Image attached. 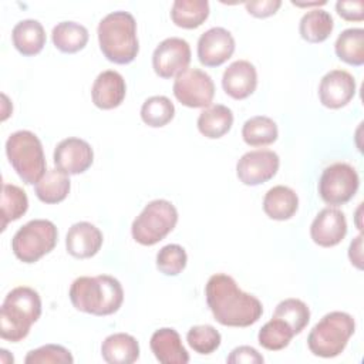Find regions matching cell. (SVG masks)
I'll use <instances>...</instances> for the list:
<instances>
[{
    "mask_svg": "<svg viewBox=\"0 0 364 364\" xmlns=\"http://www.w3.org/2000/svg\"><path fill=\"white\" fill-rule=\"evenodd\" d=\"M188 263V255L181 245L171 243L156 253V269L165 276H178Z\"/></svg>",
    "mask_w": 364,
    "mask_h": 364,
    "instance_id": "d590c367",
    "label": "cell"
},
{
    "mask_svg": "<svg viewBox=\"0 0 364 364\" xmlns=\"http://www.w3.org/2000/svg\"><path fill=\"white\" fill-rule=\"evenodd\" d=\"M226 361L229 364H262L264 358L256 348L250 346H240L230 351Z\"/></svg>",
    "mask_w": 364,
    "mask_h": 364,
    "instance_id": "74e56055",
    "label": "cell"
},
{
    "mask_svg": "<svg viewBox=\"0 0 364 364\" xmlns=\"http://www.w3.org/2000/svg\"><path fill=\"white\" fill-rule=\"evenodd\" d=\"M196 124L199 132L203 136L209 139H218L230 131L233 125V112L226 105L210 104L202 109Z\"/></svg>",
    "mask_w": 364,
    "mask_h": 364,
    "instance_id": "cb8c5ba5",
    "label": "cell"
},
{
    "mask_svg": "<svg viewBox=\"0 0 364 364\" xmlns=\"http://www.w3.org/2000/svg\"><path fill=\"white\" fill-rule=\"evenodd\" d=\"M186 341L195 353L200 355H208L219 348L222 343V336L213 326L200 324L193 326L188 330Z\"/></svg>",
    "mask_w": 364,
    "mask_h": 364,
    "instance_id": "e575fe53",
    "label": "cell"
},
{
    "mask_svg": "<svg viewBox=\"0 0 364 364\" xmlns=\"http://www.w3.org/2000/svg\"><path fill=\"white\" fill-rule=\"evenodd\" d=\"M104 242L101 230L90 222L74 223L65 236V249L75 259H88L95 256Z\"/></svg>",
    "mask_w": 364,
    "mask_h": 364,
    "instance_id": "d6986e66",
    "label": "cell"
},
{
    "mask_svg": "<svg viewBox=\"0 0 364 364\" xmlns=\"http://www.w3.org/2000/svg\"><path fill=\"white\" fill-rule=\"evenodd\" d=\"M28 209L27 193L17 185L3 183L1 191V230L10 222L20 219Z\"/></svg>",
    "mask_w": 364,
    "mask_h": 364,
    "instance_id": "4dcf8cb0",
    "label": "cell"
},
{
    "mask_svg": "<svg viewBox=\"0 0 364 364\" xmlns=\"http://www.w3.org/2000/svg\"><path fill=\"white\" fill-rule=\"evenodd\" d=\"M337 14L347 21H361L364 18L363 0H340L336 3Z\"/></svg>",
    "mask_w": 364,
    "mask_h": 364,
    "instance_id": "f35d334b",
    "label": "cell"
},
{
    "mask_svg": "<svg viewBox=\"0 0 364 364\" xmlns=\"http://www.w3.org/2000/svg\"><path fill=\"white\" fill-rule=\"evenodd\" d=\"M178 223V210L166 199L151 200L131 225L132 239L142 246H154L166 237Z\"/></svg>",
    "mask_w": 364,
    "mask_h": 364,
    "instance_id": "52a82bcc",
    "label": "cell"
},
{
    "mask_svg": "<svg viewBox=\"0 0 364 364\" xmlns=\"http://www.w3.org/2000/svg\"><path fill=\"white\" fill-rule=\"evenodd\" d=\"M360 178L354 166L347 162H334L326 166L318 179V195L330 206L347 203L358 191Z\"/></svg>",
    "mask_w": 364,
    "mask_h": 364,
    "instance_id": "9c48e42d",
    "label": "cell"
},
{
    "mask_svg": "<svg viewBox=\"0 0 364 364\" xmlns=\"http://www.w3.org/2000/svg\"><path fill=\"white\" fill-rule=\"evenodd\" d=\"M334 51L338 60L348 65L360 67L364 64V30L360 27L346 28L336 40Z\"/></svg>",
    "mask_w": 364,
    "mask_h": 364,
    "instance_id": "f1b7e54d",
    "label": "cell"
},
{
    "mask_svg": "<svg viewBox=\"0 0 364 364\" xmlns=\"http://www.w3.org/2000/svg\"><path fill=\"white\" fill-rule=\"evenodd\" d=\"M348 257L351 264L357 269H363V236L358 235L355 239L351 240L348 247Z\"/></svg>",
    "mask_w": 364,
    "mask_h": 364,
    "instance_id": "60d3db41",
    "label": "cell"
},
{
    "mask_svg": "<svg viewBox=\"0 0 364 364\" xmlns=\"http://www.w3.org/2000/svg\"><path fill=\"white\" fill-rule=\"evenodd\" d=\"M346 235V215L334 206L321 209L310 225V236L313 242L321 247H333L338 245Z\"/></svg>",
    "mask_w": 364,
    "mask_h": 364,
    "instance_id": "2e32d148",
    "label": "cell"
},
{
    "mask_svg": "<svg viewBox=\"0 0 364 364\" xmlns=\"http://www.w3.org/2000/svg\"><path fill=\"white\" fill-rule=\"evenodd\" d=\"M223 91L233 100H245L257 87L256 67L247 60H236L223 71Z\"/></svg>",
    "mask_w": 364,
    "mask_h": 364,
    "instance_id": "e0dca14e",
    "label": "cell"
},
{
    "mask_svg": "<svg viewBox=\"0 0 364 364\" xmlns=\"http://www.w3.org/2000/svg\"><path fill=\"white\" fill-rule=\"evenodd\" d=\"M68 296L78 311L109 316L119 310L124 301V289L119 280L109 274L81 276L71 283Z\"/></svg>",
    "mask_w": 364,
    "mask_h": 364,
    "instance_id": "7a4b0ae2",
    "label": "cell"
},
{
    "mask_svg": "<svg viewBox=\"0 0 364 364\" xmlns=\"http://www.w3.org/2000/svg\"><path fill=\"white\" fill-rule=\"evenodd\" d=\"M189 43L181 37L162 40L152 54V68L161 78H172L189 68L191 63Z\"/></svg>",
    "mask_w": 364,
    "mask_h": 364,
    "instance_id": "8fae6325",
    "label": "cell"
},
{
    "mask_svg": "<svg viewBox=\"0 0 364 364\" xmlns=\"http://www.w3.org/2000/svg\"><path fill=\"white\" fill-rule=\"evenodd\" d=\"M334 28L333 17L328 11L314 9L303 14L299 23V33L307 43H323Z\"/></svg>",
    "mask_w": 364,
    "mask_h": 364,
    "instance_id": "83f0119b",
    "label": "cell"
},
{
    "mask_svg": "<svg viewBox=\"0 0 364 364\" xmlns=\"http://www.w3.org/2000/svg\"><path fill=\"white\" fill-rule=\"evenodd\" d=\"M299 209L297 193L284 185L270 188L263 198V210L273 220H287Z\"/></svg>",
    "mask_w": 364,
    "mask_h": 364,
    "instance_id": "44dd1931",
    "label": "cell"
},
{
    "mask_svg": "<svg viewBox=\"0 0 364 364\" xmlns=\"http://www.w3.org/2000/svg\"><path fill=\"white\" fill-rule=\"evenodd\" d=\"M175 98L188 108H206L215 97L210 75L199 68H186L175 77L172 87Z\"/></svg>",
    "mask_w": 364,
    "mask_h": 364,
    "instance_id": "30bf717a",
    "label": "cell"
},
{
    "mask_svg": "<svg viewBox=\"0 0 364 364\" xmlns=\"http://www.w3.org/2000/svg\"><path fill=\"white\" fill-rule=\"evenodd\" d=\"M236 43L232 33L223 27H212L198 40V60L205 67H219L235 53Z\"/></svg>",
    "mask_w": 364,
    "mask_h": 364,
    "instance_id": "4fadbf2b",
    "label": "cell"
},
{
    "mask_svg": "<svg viewBox=\"0 0 364 364\" xmlns=\"http://www.w3.org/2000/svg\"><path fill=\"white\" fill-rule=\"evenodd\" d=\"M100 50L104 57L119 65L132 63L139 51L136 37V21L128 11H112L107 14L97 28Z\"/></svg>",
    "mask_w": 364,
    "mask_h": 364,
    "instance_id": "3957f363",
    "label": "cell"
},
{
    "mask_svg": "<svg viewBox=\"0 0 364 364\" xmlns=\"http://www.w3.org/2000/svg\"><path fill=\"white\" fill-rule=\"evenodd\" d=\"M273 317L286 321L296 336L300 334L309 324L310 309L304 301L299 299H284L276 306Z\"/></svg>",
    "mask_w": 364,
    "mask_h": 364,
    "instance_id": "836d02e7",
    "label": "cell"
},
{
    "mask_svg": "<svg viewBox=\"0 0 364 364\" xmlns=\"http://www.w3.org/2000/svg\"><path fill=\"white\" fill-rule=\"evenodd\" d=\"M279 136L277 124L264 115H255L245 121L242 138L249 146H266L276 142Z\"/></svg>",
    "mask_w": 364,
    "mask_h": 364,
    "instance_id": "f546056e",
    "label": "cell"
},
{
    "mask_svg": "<svg viewBox=\"0 0 364 364\" xmlns=\"http://www.w3.org/2000/svg\"><path fill=\"white\" fill-rule=\"evenodd\" d=\"M205 296L213 318L226 327H249L263 314L260 300L240 290L235 279L225 273L209 277Z\"/></svg>",
    "mask_w": 364,
    "mask_h": 364,
    "instance_id": "6da1fadb",
    "label": "cell"
},
{
    "mask_svg": "<svg viewBox=\"0 0 364 364\" xmlns=\"http://www.w3.org/2000/svg\"><path fill=\"white\" fill-rule=\"evenodd\" d=\"M11 40L14 48L26 55L31 57L38 54L46 46V31L40 21L27 18L18 21L11 31Z\"/></svg>",
    "mask_w": 364,
    "mask_h": 364,
    "instance_id": "7402d4cb",
    "label": "cell"
},
{
    "mask_svg": "<svg viewBox=\"0 0 364 364\" xmlns=\"http://www.w3.org/2000/svg\"><path fill=\"white\" fill-rule=\"evenodd\" d=\"M280 159L274 151L256 149L240 156L236 164V175L243 185L257 186L270 181L279 171Z\"/></svg>",
    "mask_w": 364,
    "mask_h": 364,
    "instance_id": "7c38bea8",
    "label": "cell"
},
{
    "mask_svg": "<svg viewBox=\"0 0 364 364\" xmlns=\"http://www.w3.org/2000/svg\"><path fill=\"white\" fill-rule=\"evenodd\" d=\"M208 17L209 3L206 0H175L171 7V20L181 28H198Z\"/></svg>",
    "mask_w": 364,
    "mask_h": 364,
    "instance_id": "484cf974",
    "label": "cell"
},
{
    "mask_svg": "<svg viewBox=\"0 0 364 364\" xmlns=\"http://www.w3.org/2000/svg\"><path fill=\"white\" fill-rule=\"evenodd\" d=\"M127 94L124 77L114 70H105L97 75L91 87V98L100 109H114L119 107Z\"/></svg>",
    "mask_w": 364,
    "mask_h": 364,
    "instance_id": "ac0fdd59",
    "label": "cell"
},
{
    "mask_svg": "<svg viewBox=\"0 0 364 364\" xmlns=\"http://www.w3.org/2000/svg\"><path fill=\"white\" fill-rule=\"evenodd\" d=\"M355 87V80L348 71L331 70L318 84V100L326 108H343L354 98Z\"/></svg>",
    "mask_w": 364,
    "mask_h": 364,
    "instance_id": "9a60e30c",
    "label": "cell"
},
{
    "mask_svg": "<svg viewBox=\"0 0 364 364\" xmlns=\"http://www.w3.org/2000/svg\"><path fill=\"white\" fill-rule=\"evenodd\" d=\"M354 331L353 316L344 311H330L310 330L307 347L317 357L333 358L344 351Z\"/></svg>",
    "mask_w": 364,
    "mask_h": 364,
    "instance_id": "8992f818",
    "label": "cell"
},
{
    "mask_svg": "<svg viewBox=\"0 0 364 364\" xmlns=\"http://www.w3.org/2000/svg\"><path fill=\"white\" fill-rule=\"evenodd\" d=\"M54 47L65 54H74L82 50L88 43V30L75 21H61L51 31Z\"/></svg>",
    "mask_w": 364,
    "mask_h": 364,
    "instance_id": "4316f807",
    "label": "cell"
},
{
    "mask_svg": "<svg viewBox=\"0 0 364 364\" xmlns=\"http://www.w3.org/2000/svg\"><path fill=\"white\" fill-rule=\"evenodd\" d=\"M101 355L108 364H131L139 358V344L131 334L114 333L102 341Z\"/></svg>",
    "mask_w": 364,
    "mask_h": 364,
    "instance_id": "603a6c76",
    "label": "cell"
},
{
    "mask_svg": "<svg viewBox=\"0 0 364 364\" xmlns=\"http://www.w3.org/2000/svg\"><path fill=\"white\" fill-rule=\"evenodd\" d=\"M70 188L71 182L68 175L58 168H54L46 171V173L34 185V192L43 203L54 205L63 202L68 196Z\"/></svg>",
    "mask_w": 364,
    "mask_h": 364,
    "instance_id": "d4e9b609",
    "label": "cell"
},
{
    "mask_svg": "<svg viewBox=\"0 0 364 364\" xmlns=\"http://www.w3.org/2000/svg\"><path fill=\"white\" fill-rule=\"evenodd\" d=\"M6 155L26 185H36L46 173V156L38 136L27 129L13 132L6 141Z\"/></svg>",
    "mask_w": 364,
    "mask_h": 364,
    "instance_id": "5b68a950",
    "label": "cell"
},
{
    "mask_svg": "<svg viewBox=\"0 0 364 364\" xmlns=\"http://www.w3.org/2000/svg\"><path fill=\"white\" fill-rule=\"evenodd\" d=\"M175 117V105L165 95H154L144 101L141 107V119L152 128H161L169 124Z\"/></svg>",
    "mask_w": 364,
    "mask_h": 364,
    "instance_id": "1f68e13d",
    "label": "cell"
},
{
    "mask_svg": "<svg viewBox=\"0 0 364 364\" xmlns=\"http://www.w3.org/2000/svg\"><path fill=\"white\" fill-rule=\"evenodd\" d=\"M280 6H282L280 0H257V1L245 3L246 11L257 18H266L276 14Z\"/></svg>",
    "mask_w": 364,
    "mask_h": 364,
    "instance_id": "ab89813d",
    "label": "cell"
},
{
    "mask_svg": "<svg viewBox=\"0 0 364 364\" xmlns=\"http://www.w3.org/2000/svg\"><path fill=\"white\" fill-rule=\"evenodd\" d=\"M53 159L60 171L67 175H78L92 165L94 151L87 141L70 136L57 144Z\"/></svg>",
    "mask_w": 364,
    "mask_h": 364,
    "instance_id": "5bb4252c",
    "label": "cell"
},
{
    "mask_svg": "<svg viewBox=\"0 0 364 364\" xmlns=\"http://www.w3.org/2000/svg\"><path fill=\"white\" fill-rule=\"evenodd\" d=\"M26 364H73L71 353L60 344H46L27 353Z\"/></svg>",
    "mask_w": 364,
    "mask_h": 364,
    "instance_id": "8d00e7d4",
    "label": "cell"
},
{
    "mask_svg": "<svg viewBox=\"0 0 364 364\" xmlns=\"http://www.w3.org/2000/svg\"><path fill=\"white\" fill-rule=\"evenodd\" d=\"M40 316V294L27 286L14 287L7 293L0 309V337L11 343L21 341Z\"/></svg>",
    "mask_w": 364,
    "mask_h": 364,
    "instance_id": "277c9868",
    "label": "cell"
},
{
    "mask_svg": "<svg viewBox=\"0 0 364 364\" xmlns=\"http://www.w3.org/2000/svg\"><path fill=\"white\" fill-rule=\"evenodd\" d=\"M149 347L155 358L162 364H186L189 354L185 350L181 336L175 328L164 327L151 336Z\"/></svg>",
    "mask_w": 364,
    "mask_h": 364,
    "instance_id": "ffe728a7",
    "label": "cell"
},
{
    "mask_svg": "<svg viewBox=\"0 0 364 364\" xmlns=\"http://www.w3.org/2000/svg\"><path fill=\"white\" fill-rule=\"evenodd\" d=\"M58 240L57 226L47 219H33L23 225L11 239V250L23 263H36L50 253Z\"/></svg>",
    "mask_w": 364,
    "mask_h": 364,
    "instance_id": "ba28073f",
    "label": "cell"
},
{
    "mask_svg": "<svg viewBox=\"0 0 364 364\" xmlns=\"http://www.w3.org/2000/svg\"><path fill=\"white\" fill-rule=\"evenodd\" d=\"M293 336L294 333L286 321L277 317H272L259 330L257 341L263 348L269 351H279L290 344Z\"/></svg>",
    "mask_w": 364,
    "mask_h": 364,
    "instance_id": "d6a6232c",
    "label": "cell"
}]
</instances>
